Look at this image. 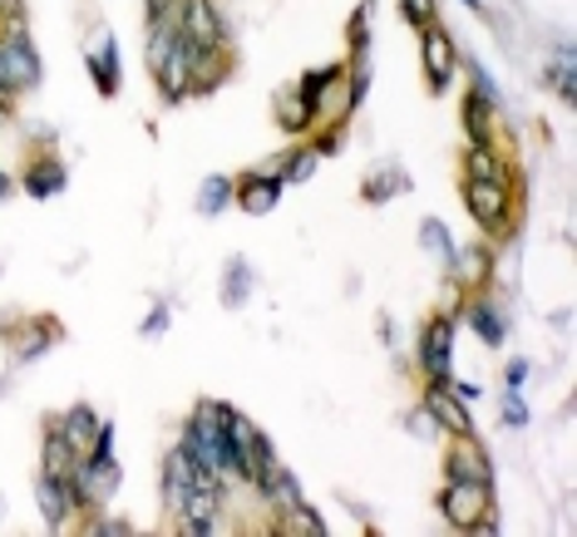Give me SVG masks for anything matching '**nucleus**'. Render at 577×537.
Returning <instances> with one entry per match:
<instances>
[{
  "instance_id": "nucleus-1",
  "label": "nucleus",
  "mask_w": 577,
  "mask_h": 537,
  "mask_svg": "<svg viewBox=\"0 0 577 537\" xmlns=\"http://www.w3.org/2000/svg\"><path fill=\"white\" fill-rule=\"evenodd\" d=\"M45 65H40L35 40L25 35V25H6L0 30V104L15 109V99L25 89H40Z\"/></svg>"
},
{
  "instance_id": "nucleus-2",
  "label": "nucleus",
  "mask_w": 577,
  "mask_h": 537,
  "mask_svg": "<svg viewBox=\"0 0 577 537\" xmlns=\"http://www.w3.org/2000/svg\"><path fill=\"white\" fill-rule=\"evenodd\" d=\"M464 207L489 237H509L513 223H519L513 183H479V178H464Z\"/></svg>"
},
{
  "instance_id": "nucleus-3",
  "label": "nucleus",
  "mask_w": 577,
  "mask_h": 537,
  "mask_svg": "<svg viewBox=\"0 0 577 537\" xmlns=\"http://www.w3.org/2000/svg\"><path fill=\"white\" fill-rule=\"evenodd\" d=\"M435 508H439V518H445L455 533H469V523H479L484 513H494V483L449 479L445 488L435 493Z\"/></svg>"
},
{
  "instance_id": "nucleus-4",
  "label": "nucleus",
  "mask_w": 577,
  "mask_h": 537,
  "mask_svg": "<svg viewBox=\"0 0 577 537\" xmlns=\"http://www.w3.org/2000/svg\"><path fill=\"white\" fill-rule=\"evenodd\" d=\"M419 60H425V79H429V94H445L459 75V50L449 40V30L439 20L419 25Z\"/></svg>"
},
{
  "instance_id": "nucleus-5",
  "label": "nucleus",
  "mask_w": 577,
  "mask_h": 537,
  "mask_svg": "<svg viewBox=\"0 0 577 537\" xmlns=\"http://www.w3.org/2000/svg\"><path fill=\"white\" fill-rule=\"evenodd\" d=\"M415 361L425 370V380H449V365H455V315H429L415 341Z\"/></svg>"
},
{
  "instance_id": "nucleus-6",
  "label": "nucleus",
  "mask_w": 577,
  "mask_h": 537,
  "mask_svg": "<svg viewBox=\"0 0 577 537\" xmlns=\"http://www.w3.org/2000/svg\"><path fill=\"white\" fill-rule=\"evenodd\" d=\"M84 69H89L94 89L104 94V99H114V94L124 89V65H119V40H114V30H94L89 45H84Z\"/></svg>"
},
{
  "instance_id": "nucleus-7",
  "label": "nucleus",
  "mask_w": 577,
  "mask_h": 537,
  "mask_svg": "<svg viewBox=\"0 0 577 537\" xmlns=\"http://www.w3.org/2000/svg\"><path fill=\"white\" fill-rule=\"evenodd\" d=\"M70 483H75V488L84 493V503H89V513H94L104 498H114V493H119L124 469H119L114 459H89V454H79L75 469H70Z\"/></svg>"
},
{
  "instance_id": "nucleus-8",
  "label": "nucleus",
  "mask_w": 577,
  "mask_h": 537,
  "mask_svg": "<svg viewBox=\"0 0 577 537\" xmlns=\"http://www.w3.org/2000/svg\"><path fill=\"white\" fill-rule=\"evenodd\" d=\"M281 187H287V183H281L277 173H267V168H252V173L233 178V207H243L247 217H267V213H277Z\"/></svg>"
},
{
  "instance_id": "nucleus-9",
  "label": "nucleus",
  "mask_w": 577,
  "mask_h": 537,
  "mask_svg": "<svg viewBox=\"0 0 577 537\" xmlns=\"http://www.w3.org/2000/svg\"><path fill=\"white\" fill-rule=\"evenodd\" d=\"M419 405L429 409V419H435V425L445 429V434H455V439H479L474 419H469V405H464V399L449 395L445 380H429V385H425V399H419Z\"/></svg>"
},
{
  "instance_id": "nucleus-10",
  "label": "nucleus",
  "mask_w": 577,
  "mask_h": 537,
  "mask_svg": "<svg viewBox=\"0 0 577 537\" xmlns=\"http://www.w3.org/2000/svg\"><path fill=\"white\" fill-rule=\"evenodd\" d=\"M173 20H178V30H183L188 40H197V45H223L227 40V20H223V10H217L213 0H178Z\"/></svg>"
},
{
  "instance_id": "nucleus-11",
  "label": "nucleus",
  "mask_w": 577,
  "mask_h": 537,
  "mask_svg": "<svg viewBox=\"0 0 577 537\" xmlns=\"http://www.w3.org/2000/svg\"><path fill=\"white\" fill-rule=\"evenodd\" d=\"M149 69H153V79H159V89H163L168 104H183V99H188V79H193V65H188V35H183V30H178L173 45H168Z\"/></svg>"
},
{
  "instance_id": "nucleus-12",
  "label": "nucleus",
  "mask_w": 577,
  "mask_h": 537,
  "mask_svg": "<svg viewBox=\"0 0 577 537\" xmlns=\"http://www.w3.org/2000/svg\"><path fill=\"white\" fill-rule=\"evenodd\" d=\"M55 345H60V321L55 315H30L25 325L10 331V361L30 365V361H40L45 351H55Z\"/></svg>"
},
{
  "instance_id": "nucleus-13",
  "label": "nucleus",
  "mask_w": 577,
  "mask_h": 537,
  "mask_svg": "<svg viewBox=\"0 0 577 537\" xmlns=\"http://www.w3.org/2000/svg\"><path fill=\"white\" fill-rule=\"evenodd\" d=\"M15 187H20L25 197H60V193L70 187V163H65V158H55V153L30 158L25 178H20Z\"/></svg>"
},
{
  "instance_id": "nucleus-14",
  "label": "nucleus",
  "mask_w": 577,
  "mask_h": 537,
  "mask_svg": "<svg viewBox=\"0 0 577 537\" xmlns=\"http://www.w3.org/2000/svg\"><path fill=\"white\" fill-rule=\"evenodd\" d=\"M459 119H464V129H469V143H489V149H499L503 129H499V104L494 99H484V94L469 89Z\"/></svg>"
},
{
  "instance_id": "nucleus-15",
  "label": "nucleus",
  "mask_w": 577,
  "mask_h": 537,
  "mask_svg": "<svg viewBox=\"0 0 577 537\" xmlns=\"http://www.w3.org/2000/svg\"><path fill=\"white\" fill-rule=\"evenodd\" d=\"M489 277H494V247H484V241H469V247H459L449 281H455V287H464V291H484Z\"/></svg>"
},
{
  "instance_id": "nucleus-16",
  "label": "nucleus",
  "mask_w": 577,
  "mask_h": 537,
  "mask_svg": "<svg viewBox=\"0 0 577 537\" xmlns=\"http://www.w3.org/2000/svg\"><path fill=\"white\" fill-rule=\"evenodd\" d=\"M445 473L449 479H464V483H494V459L484 454L479 439H459L445 459Z\"/></svg>"
},
{
  "instance_id": "nucleus-17",
  "label": "nucleus",
  "mask_w": 577,
  "mask_h": 537,
  "mask_svg": "<svg viewBox=\"0 0 577 537\" xmlns=\"http://www.w3.org/2000/svg\"><path fill=\"white\" fill-rule=\"evenodd\" d=\"M35 503H40V518H45L50 533H65L70 518H75V513H70V488L55 473H40L35 479Z\"/></svg>"
},
{
  "instance_id": "nucleus-18",
  "label": "nucleus",
  "mask_w": 577,
  "mask_h": 537,
  "mask_svg": "<svg viewBox=\"0 0 577 537\" xmlns=\"http://www.w3.org/2000/svg\"><path fill=\"white\" fill-rule=\"evenodd\" d=\"M464 325H474V335L489 345V351H499L503 341H509V315H503L494 301H484V297H474V301H464Z\"/></svg>"
},
{
  "instance_id": "nucleus-19",
  "label": "nucleus",
  "mask_w": 577,
  "mask_h": 537,
  "mask_svg": "<svg viewBox=\"0 0 577 537\" xmlns=\"http://www.w3.org/2000/svg\"><path fill=\"white\" fill-rule=\"evenodd\" d=\"M79 449L70 444V434L60 429V419H45V444H40V473H55V479H65L70 469H75Z\"/></svg>"
},
{
  "instance_id": "nucleus-20",
  "label": "nucleus",
  "mask_w": 577,
  "mask_h": 537,
  "mask_svg": "<svg viewBox=\"0 0 577 537\" xmlns=\"http://www.w3.org/2000/svg\"><path fill=\"white\" fill-rule=\"evenodd\" d=\"M277 123L291 133V139H301V133L321 129V119H317V104H311V99H301V94H297V84L277 94Z\"/></svg>"
},
{
  "instance_id": "nucleus-21",
  "label": "nucleus",
  "mask_w": 577,
  "mask_h": 537,
  "mask_svg": "<svg viewBox=\"0 0 577 537\" xmlns=\"http://www.w3.org/2000/svg\"><path fill=\"white\" fill-rule=\"evenodd\" d=\"M252 291H257V271H252L247 257H227L223 267V291H217V301H223L227 311H243L252 301Z\"/></svg>"
},
{
  "instance_id": "nucleus-22",
  "label": "nucleus",
  "mask_w": 577,
  "mask_h": 537,
  "mask_svg": "<svg viewBox=\"0 0 577 537\" xmlns=\"http://www.w3.org/2000/svg\"><path fill=\"white\" fill-rule=\"evenodd\" d=\"M400 193H410V173H405V168H395V163L391 168H375V173L361 183V197L371 207H385L391 197H400Z\"/></svg>"
},
{
  "instance_id": "nucleus-23",
  "label": "nucleus",
  "mask_w": 577,
  "mask_h": 537,
  "mask_svg": "<svg viewBox=\"0 0 577 537\" xmlns=\"http://www.w3.org/2000/svg\"><path fill=\"white\" fill-rule=\"evenodd\" d=\"M193 207H197V217H223L227 207H233V178L227 173H207L203 183H197V197H193Z\"/></svg>"
},
{
  "instance_id": "nucleus-24",
  "label": "nucleus",
  "mask_w": 577,
  "mask_h": 537,
  "mask_svg": "<svg viewBox=\"0 0 577 537\" xmlns=\"http://www.w3.org/2000/svg\"><path fill=\"white\" fill-rule=\"evenodd\" d=\"M419 247H425L429 257H435L439 267H445V277H449V271H455L459 241H455V232H449L445 223H439V217H425V223H419Z\"/></svg>"
},
{
  "instance_id": "nucleus-25",
  "label": "nucleus",
  "mask_w": 577,
  "mask_h": 537,
  "mask_svg": "<svg viewBox=\"0 0 577 537\" xmlns=\"http://www.w3.org/2000/svg\"><path fill=\"white\" fill-rule=\"evenodd\" d=\"M55 419H60V429L70 434V444H75L79 454H89L94 434H99V425H104V419L94 415V405H70L65 415H55Z\"/></svg>"
},
{
  "instance_id": "nucleus-26",
  "label": "nucleus",
  "mask_w": 577,
  "mask_h": 537,
  "mask_svg": "<svg viewBox=\"0 0 577 537\" xmlns=\"http://www.w3.org/2000/svg\"><path fill=\"white\" fill-rule=\"evenodd\" d=\"M341 79H345V65H321V69H307V75L297 79V94H301V99L317 104V119H321V104H327L331 94L341 89Z\"/></svg>"
},
{
  "instance_id": "nucleus-27",
  "label": "nucleus",
  "mask_w": 577,
  "mask_h": 537,
  "mask_svg": "<svg viewBox=\"0 0 577 537\" xmlns=\"http://www.w3.org/2000/svg\"><path fill=\"white\" fill-rule=\"evenodd\" d=\"M464 178H479V183H513V173L503 168L499 149H489V143H469V153H464Z\"/></svg>"
},
{
  "instance_id": "nucleus-28",
  "label": "nucleus",
  "mask_w": 577,
  "mask_h": 537,
  "mask_svg": "<svg viewBox=\"0 0 577 537\" xmlns=\"http://www.w3.org/2000/svg\"><path fill=\"white\" fill-rule=\"evenodd\" d=\"M543 84H553V89L563 94V99H577V50L573 45H558L553 50V60L543 65Z\"/></svg>"
},
{
  "instance_id": "nucleus-29",
  "label": "nucleus",
  "mask_w": 577,
  "mask_h": 537,
  "mask_svg": "<svg viewBox=\"0 0 577 537\" xmlns=\"http://www.w3.org/2000/svg\"><path fill=\"white\" fill-rule=\"evenodd\" d=\"M317 168H321V153L311 149H291V153H281V168H277V178L281 183H311L317 178Z\"/></svg>"
},
{
  "instance_id": "nucleus-30",
  "label": "nucleus",
  "mask_w": 577,
  "mask_h": 537,
  "mask_svg": "<svg viewBox=\"0 0 577 537\" xmlns=\"http://www.w3.org/2000/svg\"><path fill=\"white\" fill-rule=\"evenodd\" d=\"M281 528L277 533H311V537H327L331 528H327V518H321L311 503H301V508H291V513H281Z\"/></svg>"
},
{
  "instance_id": "nucleus-31",
  "label": "nucleus",
  "mask_w": 577,
  "mask_h": 537,
  "mask_svg": "<svg viewBox=\"0 0 577 537\" xmlns=\"http://www.w3.org/2000/svg\"><path fill=\"white\" fill-rule=\"evenodd\" d=\"M341 89H345V119H351L355 109L365 104V94H371V65L365 60H351V79H341Z\"/></svg>"
},
{
  "instance_id": "nucleus-32",
  "label": "nucleus",
  "mask_w": 577,
  "mask_h": 537,
  "mask_svg": "<svg viewBox=\"0 0 577 537\" xmlns=\"http://www.w3.org/2000/svg\"><path fill=\"white\" fill-rule=\"evenodd\" d=\"M217 508H223V488H193L188 493V503H183V513L178 518H197V523H207V518H217ZM173 518V523H178Z\"/></svg>"
},
{
  "instance_id": "nucleus-33",
  "label": "nucleus",
  "mask_w": 577,
  "mask_h": 537,
  "mask_svg": "<svg viewBox=\"0 0 577 537\" xmlns=\"http://www.w3.org/2000/svg\"><path fill=\"white\" fill-rule=\"evenodd\" d=\"M371 55V6H361L351 15V60H365Z\"/></svg>"
},
{
  "instance_id": "nucleus-34",
  "label": "nucleus",
  "mask_w": 577,
  "mask_h": 537,
  "mask_svg": "<svg viewBox=\"0 0 577 537\" xmlns=\"http://www.w3.org/2000/svg\"><path fill=\"white\" fill-rule=\"evenodd\" d=\"M499 415H503V425H509V429H528V405H523V389H503Z\"/></svg>"
},
{
  "instance_id": "nucleus-35",
  "label": "nucleus",
  "mask_w": 577,
  "mask_h": 537,
  "mask_svg": "<svg viewBox=\"0 0 577 537\" xmlns=\"http://www.w3.org/2000/svg\"><path fill=\"white\" fill-rule=\"evenodd\" d=\"M464 69H469V79H474V94H484V99H494V104L503 99V94H499V79L489 75L479 60H464Z\"/></svg>"
},
{
  "instance_id": "nucleus-36",
  "label": "nucleus",
  "mask_w": 577,
  "mask_h": 537,
  "mask_svg": "<svg viewBox=\"0 0 577 537\" xmlns=\"http://www.w3.org/2000/svg\"><path fill=\"white\" fill-rule=\"evenodd\" d=\"M168 321H173V311H168V307H153L149 315H143L139 335H143V341H163V335H168Z\"/></svg>"
},
{
  "instance_id": "nucleus-37",
  "label": "nucleus",
  "mask_w": 577,
  "mask_h": 537,
  "mask_svg": "<svg viewBox=\"0 0 577 537\" xmlns=\"http://www.w3.org/2000/svg\"><path fill=\"white\" fill-rule=\"evenodd\" d=\"M341 143H345V123L335 119V123H327V129L317 133V143H311V149H317L321 158H331V153H341Z\"/></svg>"
},
{
  "instance_id": "nucleus-38",
  "label": "nucleus",
  "mask_w": 577,
  "mask_h": 537,
  "mask_svg": "<svg viewBox=\"0 0 577 537\" xmlns=\"http://www.w3.org/2000/svg\"><path fill=\"white\" fill-rule=\"evenodd\" d=\"M405 429H410L415 439H425V434H439V425H435V419H429V409H425V405H415L410 415H405Z\"/></svg>"
},
{
  "instance_id": "nucleus-39",
  "label": "nucleus",
  "mask_w": 577,
  "mask_h": 537,
  "mask_svg": "<svg viewBox=\"0 0 577 537\" xmlns=\"http://www.w3.org/2000/svg\"><path fill=\"white\" fill-rule=\"evenodd\" d=\"M528 380H533V361H523V355H519V361H509V370H503V385H509V389H523Z\"/></svg>"
},
{
  "instance_id": "nucleus-40",
  "label": "nucleus",
  "mask_w": 577,
  "mask_h": 537,
  "mask_svg": "<svg viewBox=\"0 0 577 537\" xmlns=\"http://www.w3.org/2000/svg\"><path fill=\"white\" fill-rule=\"evenodd\" d=\"M178 533H183V537H217V533H223V523H217V518H207V523L178 518Z\"/></svg>"
},
{
  "instance_id": "nucleus-41",
  "label": "nucleus",
  "mask_w": 577,
  "mask_h": 537,
  "mask_svg": "<svg viewBox=\"0 0 577 537\" xmlns=\"http://www.w3.org/2000/svg\"><path fill=\"white\" fill-rule=\"evenodd\" d=\"M84 533H94V537H129L133 528H129V523H124V518H94Z\"/></svg>"
},
{
  "instance_id": "nucleus-42",
  "label": "nucleus",
  "mask_w": 577,
  "mask_h": 537,
  "mask_svg": "<svg viewBox=\"0 0 577 537\" xmlns=\"http://www.w3.org/2000/svg\"><path fill=\"white\" fill-rule=\"evenodd\" d=\"M89 459H114V419L99 425V434H94V444H89Z\"/></svg>"
},
{
  "instance_id": "nucleus-43",
  "label": "nucleus",
  "mask_w": 577,
  "mask_h": 537,
  "mask_svg": "<svg viewBox=\"0 0 577 537\" xmlns=\"http://www.w3.org/2000/svg\"><path fill=\"white\" fill-rule=\"evenodd\" d=\"M405 15H410V25H429L435 20V0H405Z\"/></svg>"
},
{
  "instance_id": "nucleus-44",
  "label": "nucleus",
  "mask_w": 577,
  "mask_h": 537,
  "mask_svg": "<svg viewBox=\"0 0 577 537\" xmlns=\"http://www.w3.org/2000/svg\"><path fill=\"white\" fill-rule=\"evenodd\" d=\"M0 20L6 25H25V0H0Z\"/></svg>"
},
{
  "instance_id": "nucleus-45",
  "label": "nucleus",
  "mask_w": 577,
  "mask_h": 537,
  "mask_svg": "<svg viewBox=\"0 0 577 537\" xmlns=\"http://www.w3.org/2000/svg\"><path fill=\"white\" fill-rule=\"evenodd\" d=\"M10 193H15V178H10V173H6V168H0V203H6V197H10Z\"/></svg>"
},
{
  "instance_id": "nucleus-46",
  "label": "nucleus",
  "mask_w": 577,
  "mask_h": 537,
  "mask_svg": "<svg viewBox=\"0 0 577 537\" xmlns=\"http://www.w3.org/2000/svg\"><path fill=\"white\" fill-rule=\"evenodd\" d=\"M464 6L474 10V15H489V10H484V0H464Z\"/></svg>"
},
{
  "instance_id": "nucleus-47",
  "label": "nucleus",
  "mask_w": 577,
  "mask_h": 537,
  "mask_svg": "<svg viewBox=\"0 0 577 537\" xmlns=\"http://www.w3.org/2000/svg\"><path fill=\"white\" fill-rule=\"evenodd\" d=\"M0 123H10V104H0Z\"/></svg>"
}]
</instances>
